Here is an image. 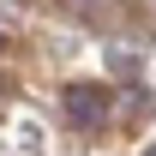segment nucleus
<instances>
[{
    "label": "nucleus",
    "mask_w": 156,
    "mask_h": 156,
    "mask_svg": "<svg viewBox=\"0 0 156 156\" xmlns=\"http://www.w3.org/2000/svg\"><path fill=\"white\" fill-rule=\"evenodd\" d=\"M72 120L96 126V120H102V90H72Z\"/></svg>",
    "instance_id": "f257e3e1"
}]
</instances>
